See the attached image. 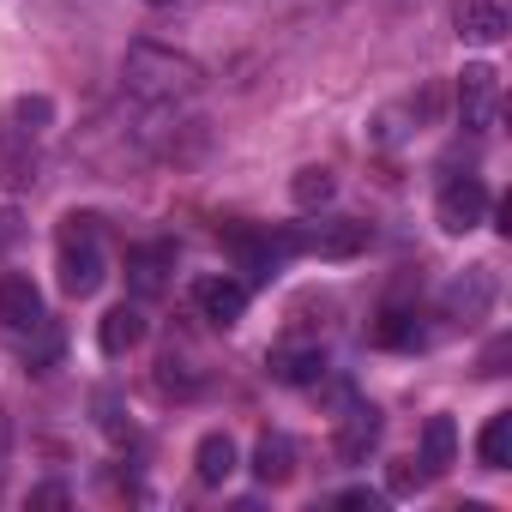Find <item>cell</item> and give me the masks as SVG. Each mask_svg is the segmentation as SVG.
Instances as JSON below:
<instances>
[{
	"label": "cell",
	"instance_id": "cb8c5ba5",
	"mask_svg": "<svg viewBox=\"0 0 512 512\" xmlns=\"http://www.w3.org/2000/svg\"><path fill=\"white\" fill-rule=\"evenodd\" d=\"M31 506H67V488L61 482H43V488H31Z\"/></svg>",
	"mask_w": 512,
	"mask_h": 512
},
{
	"label": "cell",
	"instance_id": "9c48e42d",
	"mask_svg": "<svg viewBox=\"0 0 512 512\" xmlns=\"http://www.w3.org/2000/svg\"><path fill=\"white\" fill-rule=\"evenodd\" d=\"M452 25H458L464 43L494 49V43L506 37V7H500V0H458V7H452Z\"/></svg>",
	"mask_w": 512,
	"mask_h": 512
},
{
	"label": "cell",
	"instance_id": "7a4b0ae2",
	"mask_svg": "<svg viewBox=\"0 0 512 512\" xmlns=\"http://www.w3.org/2000/svg\"><path fill=\"white\" fill-rule=\"evenodd\" d=\"M103 284V235L91 211L61 217V290L67 296H91Z\"/></svg>",
	"mask_w": 512,
	"mask_h": 512
},
{
	"label": "cell",
	"instance_id": "ffe728a7",
	"mask_svg": "<svg viewBox=\"0 0 512 512\" xmlns=\"http://www.w3.org/2000/svg\"><path fill=\"white\" fill-rule=\"evenodd\" d=\"M332 193H338V181H332V169H326V163H308V169L290 181V199H296L302 211H320V205H332Z\"/></svg>",
	"mask_w": 512,
	"mask_h": 512
},
{
	"label": "cell",
	"instance_id": "8992f818",
	"mask_svg": "<svg viewBox=\"0 0 512 512\" xmlns=\"http://www.w3.org/2000/svg\"><path fill=\"white\" fill-rule=\"evenodd\" d=\"M380 428H386V422H380V410H374V404H362V398H356V404H344L338 434H332L338 458H344V464H368V452L380 446Z\"/></svg>",
	"mask_w": 512,
	"mask_h": 512
},
{
	"label": "cell",
	"instance_id": "6da1fadb",
	"mask_svg": "<svg viewBox=\"0 0 512 512\" xmlns=\"http://www.w3.org/2000/svg\"><path fill=\"white\" fill-rule=\"evenodd\" d=\"M121 79H127V91L133 97H145V103H187L199 85H205V73L187 61V55H175V49H157V43H133L127 49V61H121Z\"/></svg>",
	"mask_w": 512,
	"mask_h": 512
},
{
	"label": "cell",
	"instance_id": "e0dca14e",
	"mask_svg": "<svg viewBox=\"0 0 512 512\" xmlns=\"http://www.w3.org/2000/svg\"><path fill=\"white\" fill-rule=\"evenodd\" d=\"M272 380H284V386H320V380H326V350L314 344V350H284V356H272Z\"/></svg>",
	"mask_w": 512,
	"mask_h": 512
},
{
	"label": "cell",
	"instance_id": "484cf974",
	"mask_svg": "<svg viewBox=\"0 0 512 512\" xmlns=\"http://www.w3.org/2000/svg\"><path fill=\"white\" fill-rule=\"evenodd\" d=\"M19 241V217L13 211H0V247H13Z\"/></svg>",
	"mask_w": 512,
	"mask_h": 512
},
{
	"label": "cell",
	"instance_id": "2e32d148",
	"mask_svg": "<svg viewBox=\"0 0 512 512\" xmlns=\"http://www.w3.org/2000/svg\"><path fill=\"white\" fill-rule=\"evenodd\" d=\"M290 470H296L290 434H260V446H253V476L272 488V482H290Z\"/></svg>",
	"mask_w": 512,
	"mask_h": 512
},
{
	"label": "cell",
	"instance_id": "83f0119b",
	"mask_svg": "<svg viewBox=\"0 0 512 512\" xmlns=\"http://www.w3.org/2000/svg\"><path fill=\"white\" fill-rule=\"evenodd\" d=\"M145 7H175V0H145Z\"/></svg>",
	"mask_w": 512,
	"mask_h": 512
},
{
	"label": "cell",
	"instance_id": "4fadbf2b",
	"mask_svg": "<svg viewBox=\"0 0 512 512\" xmlns=\"http://www.w3.org/2000/svg\"><path fill=\"white\" fill-rule=\"evenodd\" d=\"M235 464H241V458H235V440H229V434H205V440L193 446V476H199L205 488H223V482L235 476Z\"/></svg>",
	"mask_w": 512,
	"mask_h": 512
},
{
	"label": "cell",
	"instance_id": "30bf717a",
	"mask_svg": "<svg viewBox=\"0 0 512 512\" xmlns=\"http://www.w3.org/2000/svg\"><path fill=\"white\" fill-rule=\"evenodd\" d=\"M488 308H494V272H488V266H470L464 278H452V290H446V314H452V320L470 326V320H482Z\"/></svg>",
	"mask_w": 512,
	"mask_h": 512
},
{
	"label": "cell",
	"instance_id": "7402d4cb",
	"mask_svg": "<svg viewBox=\"0 0 512 512\" xmlns=\"http://www.w3.org/2000/svg\"><path fill=\"white\" fill-rule=\"evenodd\" d=\"M386 482H392V494H416V488L428 482V470H416V464H392V476H386Z\"/></svg>",
	"mask_w": 512,
	"mask_h": 512
},
{
	"label": "cell",
	"instance_id": "8fae6325",
	"mask_svg": "<svg viewBox=\"0 0 512 512\" xmlns=\"http://www.w3.org/2000/svg\"><path fill=\"white\" fill-rule=\"evenodd\" d=\"M193 302H199V314H205L211 326H235V320L247 314V284H241V278H205V284L193 290Z\"/></svg>",
	"mask_w": 512,
	"mask_h": 512
},
{
	"label": "cell",
	"instance_id": "52a82bcc",
	"mask_svg": "<svg viewBox=\"0 0 512 512\" xmlns=\"http://www.w3.org/2000/svg\"><path fill=\"white\" fill-rule=\"evenodd\" d=\"M175 272V241H145V247H127V284L139 296H157Z\"/></svg>",
	"mask_w": 512,
	"mask_h": 512
},
{
	"label": "cell",
	"instance_id": "7c38bea8",
	"mask_svg": "<svg viewBox=\"0 0 512 512\" xmlns=\"http://www.w3.org/2000/svg\"><path fill=\"white\" fill-rule=\"evenodd\" d=\"M97 344H103V356H127V350H139V344H145V314H139L133 302L109 308L103 326H97Z\"/></svg>",
	"mask_w": 512,
	"mask_h": 512
},
{
	"label": "cell",
	"instance_id": "3957f363",
	"mask_svg": "<svg viewBox=\"0 0 512 512\" xmlns=\"http://www.w3.org/2000/svg\"><path fill=\"white\" fill-rule=\"evenodd\" d=\"M368 247V223L356 217H320L296 235V253H320V260H356Z\"/></svg>",
	"mask_w": 512,
	"mask_h": 512
},
{
	"label": "cell",
	"instance_id": "44dd1931",
	"mask_svg": "<svg viewBox=\"0 0 512 512\" xmlns=\"http://www.w3.org/2000/svg\"><path fill=\"white\" fill-rule=\"evenodd\" d=\"M97 422H103V434H109V440H133V428L121 422V404H115V392H97Z\"/></svg>",
	"mask_w": 512,
	"mask_h": 512
},
{
	"label": "cell",
	"instance_id": "603a6c76",
	"mask_svg": "<svg viewBox=\"0 0 512 512\" xmlns=\"http://www.w3.org/2000/svg\"><path fill=\"white\" fill-rule=\"evenodd\" d=\"M380 500H386V494H374V488H344L332 506H368V512H380Z\"/></svg>",
	"mask_w": 512,
	"mask_h": 512
},
{
	"label": "cell",
	"instance_id": "d4e9b609",
	"mask_svg": "<svg viewBox=\"0 0 512 512\" xmlns=\"http://www.w3.org/2000/svg\"><path fill=\"white\" fill-rule=\"evenodd\" d=\"M500 362H506V338H494V344L482 350V374H500Z\"/></svg>",
	"mask_w": 512,
	"mask_h": 512
},
{
	"label": "cell",
	"instance_id": "ac0fdd59",
	"mask_svg": "<svg viewBox=\"0 0 512 512\" xmlns=\"http://www.w3.org/2000/svg\"><path fill=\"white\" fill-rule=\"evenodd\" d=\"M452 452H458V428H452V416H428V428H422V470L440 476V470L452 464Z\"/></svg>",
	"mask_w": 512,
	"mask_h": 512
},
{
	"label": "cell",
	"instance_id": "9a60e30c",
	"mask_svg": "<svg viewBox=\"0 0 512 512\" xmlns=\"http://www.w3.org/2000/svg\"><path fill=\"white\" fill-rule=\"evenodd\" d=\"M374 344H386V350H416V344H428V326H422L416 308H386L380 326H374Z\"/></svg>",
	"mask_w": 512,
	"mask_h": 512
},
{
	"label": "cell",
	"instance_id": "5b68a950",
	"mask_svg": "<svg viewBox=\"0 0 512 512\" xmlns=\"http://www.w3.org/2000/svg\"><path fill=\"white\" fill-rule=\"evenodd\" d=\"M482 217H488V187L476 175H458L440 187V229L446 235H470Z\"/></svg>",
	"mask_w": 512,
	"mask_h": 512
},
{
	"label": "cell",
	"instance_id": "ba28073f",
	"mask_svg": "<svg viewBox=\"0 0 512 512\" xmlns=\"http://www.w3.org/2000/svg\"><path fill=\"white\" fill-rule=\"evenodd\" d=\"M0 326H7V332H37V326H43V296H37V284L19 278V272L0 278Z\"/></svg>",
	"mask_w": 512,
	"mask_h": 512
},
{
	"label": "cell",
	"instance_id": "5bb4252c",
	"mask_svg": "<svg viewBox=\"0 0 512 512\" xmlns=\"http://www.w3.org/2000/svg\"><path fill=\"white\" fill-rule=\"evenodd\" d=\"M49 121H55V103H49V97H19V103H13V115H7V127H0V139L37 145V139L49 133Z\"/></svg>",
	"mask_w": 512,
	"mask_h": 512
},
{
	"label": "cell",
	"instance_id": "277c9868",
	"mask_svg": "<svg viewBox=\"0 0 512 512\" xmlns=\"http://www.w3.org/2000/svg\"><path fill=\"white\" fill-rule=\"evenodd\" d=\"M494 109H500V73L482 67V61H470L458 73V115H464V127L470 133H488L494 127Z\"/></svg>",
	"mask_w": 512,
	"mask_h": 512
},
{
	"label": "cell",
	"instance_id": "d6986e66",
	"mask_svg": "<svg viewBox=\"0 0 512 512\" xmlns=\"http://www.w3.org/2000/svg\"><path fill=\"white\" fill-rule=\"evenodd\" d=\"M476 458H482V470H506L512 464V410L488 416V428L476 434Z\"/></svg>",
	"mask_w": 512,
	"mask_h": 512
},
{
	"label": "cell",
	"instance_id": "4316f807",
	"mask_svg": "<svg viewBox=\"0 0 512 512\" xmlns=\"http://www.w3.org/2000/svg\"><path fill=\"white\" fill-rule=\"evenodd\" d=\"M7 440H13V428H7V416H0V464H7Z\"/></svg>",
	"mask_w": 512,
	"mask_h": 512
}]
</instances>
